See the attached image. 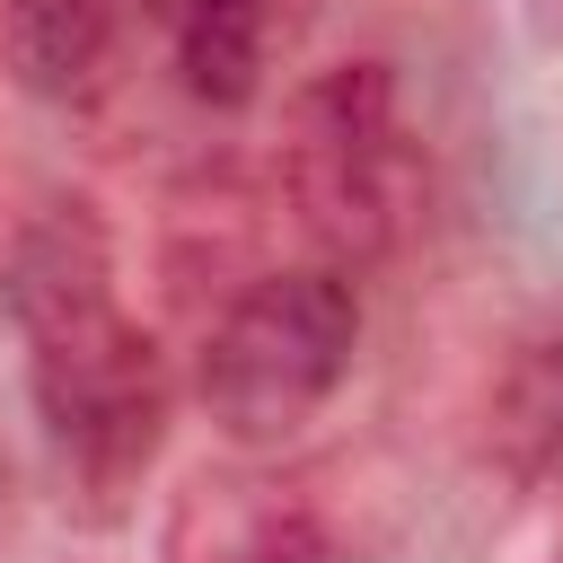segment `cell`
<instances>
[{"instance_id": "1", "label": "cell", "mask_w": 563, "mask_h": 563, "mask_svg": "<svg viewBox=\"0 0 563 563\" xmlns=\"http://www.w3.org/2000/svg\"><path fill=\"white\" fill-rule=\"evenodd\" d=\"M9 325L26 343V405L62 493L114 519L167 449L176 378L158 334L114 290V246L88 202H44L9 246Z\"/></svg>"}, {"instance_id": "2", "label": "cell", "mask_w": 563, "mask_h": 563, "mask_svg": "<svg viewBox=\"0 0 563 563\" xmlns=\"http://www.w3.org/2000/svg\"><path fill=\"white\" fill-rule=\"evenodd\" d=\"M422 132L387 62H334L299 79L282 114V202L317 264L369 273L422 229Z\"/></svg>"}, {"instance_id": "3", "label": "cell", "mask_w": 563, "mask_h": 563, "mask_svg": "<svg viewBox=\"0 0 563 563\" xmlns=\"http://www.w3.org/2000/svg\"><path fill=\"white\" fill-rule=\"evenodd\" d=\"M361 352V290L334 264H273L220 299L194 352V405L238 457L290 449L352 378Z\"/></svg>"}, {"instance_id": "4", "label": "cell", "mask_w": 563, "mask_h": 563, "mask_svg": "<svg viewBox=\"0 0 563 563\" xmlns=\"http://www.w3.org/2000/svg\"><path fill=\"white\" fill-rule=\"evenodd\" d=\"M150 26H167V0H0V62L35 106L88 114L132 79Z\"/></svg>"}, {"instance_id": "5", "label": "cell", "mask_w": 563, "mask_h": 563, "mask_svg": "<svg viewBox=\"0 0 563 563\" xmlns=\"http://www.w3.org/2000/svg\"><path fill=\"white\" fill-rule=\"evenodd\" d=\"M317 18H325V0H167L158 44H167V70L194 106L246 114L299 62Z\"/></svg>"}, {"instance_id": "6", "label": "cell", "mask_w": 563, "mask_h": 563, "mask_svg": "<svg viewBox=\"0 0 563 563\" xmlns=\"http://www.w3.org/2000/svg\"><path fill=\"white\" fill-rule=\"evenodd\" d=\"M167 563H325V528L299 484L264 466H202L167 510Z\"/></svg>"}, {"instance_id": "7", "label": "cell", "mask_w": 563, "mask_h": 563, "mask_svg": "<svg viewBox=\"0 0 563 563\" xmlns=\"http://www.w3.org/2000/svg\"><path fill=\"white\" fill-rule=\"evenodd\" d=\"M493 457L528 493L563 501V308L537 317L493 369Z\"/></svg>"}]
</instances>
